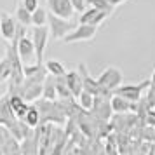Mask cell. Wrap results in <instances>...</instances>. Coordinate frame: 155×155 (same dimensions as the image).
Here are the masks:
<instances>
[{
    "instance_id": "cell-28",
    "label": "cell",
    "mask_w": 155,
    "mask_h": 155,
    "mask_svg": "<svg viewBox=\"0 0 155 155\" xmlns=\"http://www.w3.org/2000/svg\"><path fill=\"white\" fill-rule=\"evenodd\" d=\"M145 122H147V126L155 127V108H152V110H147V117H145Z\"/></svg>"
},
{
    "instance_id": "cell-21",
    "label": "cell",
    "mask_w": 155,
    "mask_h": 155,
    "mask_svg": "<svg viewBox=\"0 0 155 155\" xmlns=\"http://www.w3.org/2000/svg\"><path fill=\"white\" fill-rule=\"evenodd\" d=\"M31 19H33V26H47L49 11H45L44 7H38L35 12H31Z\"/></svg>"
},
{
    "instance_id": "cell-32",
    "label": "cell",
    "mask_w": 155,
    "mask_h": 155,
    "mask_svg": "<svg viewBox=\"0 0 155 155\" xmlns=\"http://www.w3.org/2000/svg\"><path fill=\"white\" fill-rule=\"evenodd\" d=\"M98 155H108V153H106L105 150H99V152H98Z\"/></svg>"
},
{
    "instance_id": "cell-10",
    "label": "cell",
    "mask_w": 155,
    "mask_h": 155,
    "mask_svg": "<svg viewBox=\"0 0 155 155\" xmlns=\"http://www.w3.org/2000/svg\"><path fill=\"white\" fill-rule=\"evenodd\" d=\"M18 25L12 19V16H9L7 12H2L0 14V35L4 40L7 42H14L16 37H18Z\"/></svg>"
},
{
    "instance_id": "cell-5",
    "label": "cell",
    "mask_w": 155,
    "mask_h": 155,
    "mask_svg": "<svg viewBox=\"0 0 155 155\" xmlns=\"http://www.w3.org/2000/svg\"><path fill=\"white\" fill-rule=\"evenodd\" d=\"M150 84H152L150 78H148V80H143L140 84H122L120 87H117V89L113 91V94H119V96L129 99V101H133V103H140L141 94H143L145 89L150 87Z\"/></svg>"
},
{
    "instance_id": "cell-31",
    "label": "cell",
    "mask_w": 155,
    "mask_h": 155,
    "mask_svg": "<svg viewBox=\"0 0 155 155\" xmlns=\"http://www.w3.org/2000/svg\"><path fill=\"white\" fill-rule=\"evenodd\" d=\"M150 82L155 85V68H153V71H152V75H150Z\"/></svg>"
},
{
    "instance_id": "cell-19",
    "label": "cell",
    "mask_w": 155,
    "mask_h": 155,
    "mask_svg": "<svg viewBox=\"0 0 155 155\" xmlns=\"http://www.w3.org/2000/svg\"><path fill=\"white\" fill-rule=\"evenodd\" d=\"M45 70L49 75L52 77H64L66 75V68L63 66L61 61H58V59H49V61H45Z\"/></svg>"
},
{
    "instance_id": "cell-23",
    "label": "cell",
    "mask_w": 155,
    "mask_h": 155,
    "mask_svg": "<svg viewBox=\"0 0 155 155\" xmlns=\"http://www.w3.org/2000/svg\"><path fill=\"white\" fill-rule=\"evenodd\" d=\"M11 75H12V64H11V61L7 59V56H5L0 61V82L11 78Z\"/></svg>"
},
{
    "instance_id": "cell-15",
    "label": "cell",
    "mask_w": 155,
    "mask_h": 155,
    "mask_svg": "<svg viewBox=\"0 0 155 155\" xmlns=\"http://www.w3.org/2000/svg\"><path fill=\"white\" fill-rule=\"evenodd\" d=\"M110 105H112V110L115 113H127V112H131V110H136V108H138L136 103H133V101H129V99H126V98H122L119 94H113L112 96Z\"/></svg>"
},
{
    "instance_id": "cell-29",
    "label": "cell",
    "mask_w": 155,
    "mask_h": 155,
    "mask_svg": "<svg viewBox=\"0 0 155 155\" xmlns=\"http://www.w3.org/2000/svg\"><path fill=\"white\" fill-rule=\"evenodd\" d=\"M143 138L148 141H155V127H150L148 126L145 131H143Z\"/></svg>"
},
{
    "instance_id": "cell-24",
    "label": "cell",
    "mask_w": 155,
    "mask_h": 155,
    "mask_svg": "<svg viewBox=\"0 0 155 155\" xmlns=\"http://www.w3.org/2000/svg\"><path fill=\"white\" fill-rule=\"evenodd\" d=\"M105 152L108 155H120L119 152V145H117V143H115V136H108V138H106V143H105Z\"/></svg>"
},
{
    "instance_id": "cell-22",
    "label": "cell",
    "mask_w": 155,
    "mask_h": 155,
    "mask_svg": "<svg viewBox=\"0 0 155 155\" xmlns=\"http://www.w3.org/2000/svg\"><path fill=\"white\" fill-rule=\"evenodd\" d=\"M87 4H89V7H94L98 11H105L108 14H113V11H115V5H112L108 0H87Z\"/></svg>"
},
{
    "instance_id": "cell-13",
    "label": "cell",
    "mask_w": 155,
    "mask_h": 155,
    "mask_svg": "<svg viewBox=\"0 0 155 155\" xmlns=\"http://www.w3.org/2000/svg\"><path fill=\"white\" fill-rule=\"evenodd\" d=\"M64 80L68 84V89L71 91L73 98H77L80 92L84 91V85H82V75L78 70H71V71H66L64 75Z\"/></svg>"
},
{
    "instance_id": "cell-3",
    "label": "cell",
    "mask_w": 155,
    "mask_h": 155,
    "mask_svg": "<svg viewBox=\"0 0 155 155\" xmlns=\"http://www.w3.org/2000/svg\"><path fill=\"white\" fill-rule=\"evenodd\" d=\"M47 26H49L51 37H52L54 40H63L64 37L75 28V23L71 21V19H64V18H59V16L49 12Z\"/></svg>"
},
{
    "instance_id": "cell-8",
    "label": "cell",
    "mask_w": 155,
    "mask_h": 155,
    "mask_svg": "<svg viewBox=\"0 0 155 155\" xmlns=\"http://www.w3.org/2000/svg\"><path fill=\"white\" fill-rule=\"evenodd\" d=\"M47 4V11L52 14L64 18V19H71L75 14V9L71 5V0H45Z\"/></svg>"
},
{
    "instance_id": "cell-7",
    "label": "cell",
    "mask_w": 155,
    "mask_h": 155,
    "mask_svg": "<svg viewBox=\"0 0 155 155\" xmlns=\"http://www.w3.org/2000/svg\"><path fill=\"white\" fill-rule=\"evenodd\" d=\"M49 35H51L49 26H33V30H31V38H33V44H35L37 49V63L44 61V52H45V47H47Z\"/></svg>"
},
{
    "instance_id": "cell-17",
    "label": "cell",
    "mask_w": 155,
    "mask_h": 155,
    "mask_svg": "<svg viewBox=\"0 0 155 155\" xmlns=\"http://www.w3.org/2000/svg\"><path fill=\"white\" fill-rule=\"evenodd\" d=\"M75 99H77L78 106H80L82 110H85V112L92 110V108H94V103H96V96L89 91H82Z\"/></svg>"
},
{
    "instance_id": "cell-30",
    "label": "cell",
    "mask_w": 155,
    "mask_h": 155,
    "mask_svg": "<svg viewBox=\"0 0 155 155\" xmlns=\"http://www.w3.org/2000/svg\"><path fill=\"white\" fill-rule=\"evenodd\" d=\"M108 2H110L112 5H115V7H119V5H122V4H124L126 0H108Z\"/></svg>"
},
{
    "instance_id": "cell-9",
    "label": "cell",
    "mask_w": 155,
    "mask_h": 155,
    "mask_svg": "<svg viewBox=\"0 0 155 155\" xmlns=\"http://www.w3.org/2000/svg\"><path fill=\"white\" fill-rule=\"evenodd\" d=\"M78 71H80V75H82V85H84V91H89L92 92L94 96H101V94H105V96H110L112 92H105L101 89V85H99L98 78H92L89 75V71H87V66L84 63L78 64Z\"/></svg>"
},
{
    "instance_id": "cell-35",
    "label": "cell",
    "mask_w": 155,
    "mask_h": 155,
    "mask_svg": "<svg viewBox=\"0 0 155 155\" xmlns=\"http://www.w3.org/2000/svg\"><path fill=\"white\" fill-rule=\"evenodd\" d=\"M124 155H126V153H124Z\"/></svg>"
},
{
    "instance_id": "cell-18",
    "label": "cell",
    "mask_w": 155,
    "mask_h": 155,
    "mask_svg": "<svg viewBox=\"0 0 155 155\" xmlns=\"http://www.w3.org/2000/svg\"><path fill=\"white\" fill-rule=\"evenodd\" d=\"M25 122L28 124L30 127H38L40 126V120H42V115H40V110H38V106L37 105H30L28 112H26V115H25Z\"/></svg>"
},
{
    "instance_id": "cell-1",
    "label": "cell",
    "mask_w": 155,
    "mask_h": 155,
    "mask_svg": "<svg viewBox=\"0 0 155 155\" xmlns=\"http://www.w3.org/2000/svg\"><path fill=\"white\" fill-rule=\"evenodd\" d=\"M12 44H16V49H18V54L21 58L23 64H33L37 63V49L35 44H33V38L28 35H25V28L18 30V37Z\"/></svg>"
},
{
    "instance_id": "cell-20",
    "label": "cell",
    "mask_w": 155,
    "mask_h": 155,
    "mask_svg": "<svg viewBox=\"0 0 155 155\" xmlns=\"http://www.w3.org/2000/svg\"><path fill=\"white\" fill-rule=\"evenodd\" d=\"M16 19L19 21V25H21V26H30V25H33L31 12H30V11L25 7L23 4H19V5H18V9H16Z\"/></svg>"
},
{
    "instance_id": "cell-27",
    "label": "cell",
    "mask_w": 155,
    "mask_h": 155,
    "mask_svg": "<svg viewBox=\"0 0 155 155\" xmlns=\"http://www.w3.org/2000/svg\"><path fill=\"white\" fill-rule=\"evenodd\" d=\"M21 4L28 9L30 12H35L37 9L40 7V5H38V0H21Z\"/></svg>"
},
{
    "instance_id": "cell-11",
    "label": "cell",
    "mask_w": 155,
    "mask_h": 155,
    "mask_svg": "<svg viewBox=\"0 0 155 155\" xmlns=\"http://www.w3.org/2000/svg\"><path fill=\"white\" fill-rule=\"evenodd\" d=\"M112 14H108L105 11H98V9L94 7H89L87 11H84L82 14H80V23H85V25H92V26H99V25H103V23L108 19Z\"/></svg>"
},
{
    "instance_id": "cell-12",
    "label": "cell",
    "mask_w": 155,
    "mask_h": 155,
    "mask_svg": "<svg viewBox=\"0 0 155 155\" xmlns=\"http://www.w3.org/2000/svg\"><path fill=\"white\" fill-rule=\"evenodd\" d=\"M18 122V117L14 115L12 108H11V103H9V96H4L0 98V126L11 127Z\"/></svg>"
},
{
    "instance_id": "cell-33",
    "label": "cell",
    "mask_w": 155,
    "mask_h": 155,
    "mask_svg": "<svg viewBox=\"0 0 155 155\" xmlns=\"http://www.w3.org/2000/svg\"><path fill=\"white\" fill-rule=\"evenodd\" d=\"M147 155H155V150H153V148H152V150H150V152H148Z\"/></svg>"
},
{
    "instance_id": "cell-14",
    "label": "cell",
    "mask_w": 155,
    "mask_h": 155,
    "mask_svg": "<svg viewBox=\"0 0 155 155\" xmlns=\"http://www.w3.org/2000/svg\"><path fill=\"white\" fill-rule=\"evenodd\" d=\"M9 103H11V108H12V112H14V115L18 117V119H25V115H26V112H28V101L23 98V96H19V94H9Z\"/></svg>"
},
{
    "instance_id": "cell-25",
    "label": "cell",
    "mask_w": 155,
    "mask_h": 155,
    "mask_svg": "<svg viewBox=\"0 0 155 155\" xmlns=\"http://www.w3.org/2000/svg\"><path fill=\"white\" fill-rule=\"evenodd\" d=\"M147 108L148 110H152V108H155V85L150 84V87L147 89Z\"/></svg>"
},
{
    "instance_id": "cell-6",
    "label": "cell",
    "mask_w": 155,
    "mask_h": 155,
    "mask_svg": "<svg viewBox=\"0 0 155 155\" xmlns=\"http://www.w3.org/2000/svg\"><path fill=\"white\" fill-rule=\"evenodd\" d=\"M98 33V26H92V25H85V23H80L78 26L71 30L68 35L63 38V42L66 44H75V42H87V40H92Z\"/></svg>"
},
{
    "instance_id": "cell-34",
    "label": "cell",
    "mask_w": 155,
    "mask_h": 155,
    "mask_svg": "<svg viewBox=\"0 0 155 155\" xmlns=\"http://www.w3.org/2000/svg\"><path fill=\"white\" fill-rule=\"evenodd\" d=\"M0 155H4V153H2V150H0Z\"/></svg>"
},
{
    "instance_id": "cell-26",
    "label": "cell",
    "mask_w": 155,
    "mask_h": 155,
    "mask_svg": "<svg viewBox=\"0 0 155 155\" xmlns=\"http://www.w3.org/2000/svg\"><path fill=\"white\" fill-rule=\"evenodd\" d=\"M71 5H73V9H75V12H78V14H82L84 11H87V0H71Z\"/></svg>"
},
{
    "instance_id": "cell-16",
    "label": "cell",
    "mask_w": 155,
    "mask_h": 155,
    "mask_svg": "<svg viewBox=\"0 0 155 155\" xmlns=\"http://www.w3.org/2000/svg\"><path fill=\"white\" fill-rule=\"evenodd\" d=\"M42 98L47 99V101H56L58 98V87H56V77L52 75H47L45 80H44V92Z\"/></svg>"
},
{
    "instance_id": "cell-2",
    "label": "cell",
    "mask_w": 155,
    "mask_h": 155,
    "mask_svg": "<svg viewBox=\"0 0 155 155\" xmlns=\"http://www.w3.org/2000/svg\"><path fill=\"white\" fill-rule=\"evenodd\" d=\"M122 80H124V75H122L120 68H117V66H106L98 77L101 89L105 92H112V94L117 87L122 85Z\"/></svg>"
},
{
    "instance_id": "cell-4",
    "label": "cell",
    "mask_w": 155,
    "mask_h": 155,
    "mask_svg": "<svg viewBox=\"0 0 155 155\" xmlns=\"http://www.w3.org/2000/svg\"><path fill=\"white\" fill-rule=\"evenodd\" d=\"M0 150L4 155H23L19 140L5 126H0Z\"/></svg>"
}]
</instances>
